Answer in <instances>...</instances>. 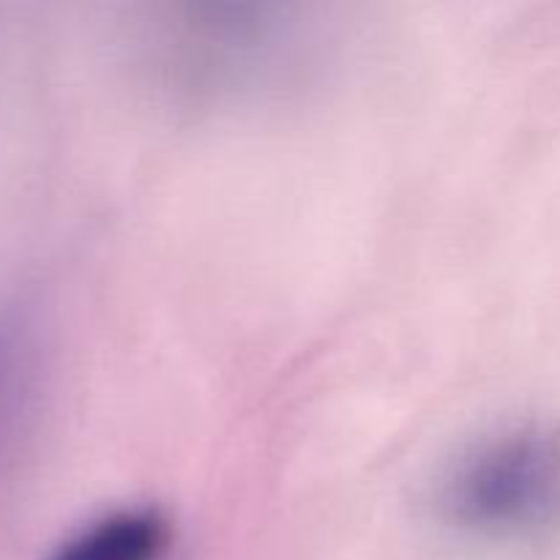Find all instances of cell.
I'll use <instances>...</instances> for the list:
<instances>
[{"label": "cell", "instance_id": "6da1fadb", "mask_svg": "<svg viewBox=\"0 0 560 560\" xmlns=\"http://www.w3.org/2000/svg\"><path fill=\"white\" fill-rule=\"evenodd\" d=\"M435 506L452 528L485 539L558 523L560 430L528 424L481 438L448 465Z\"/></svg>", "mask_w": 560, "mask_h": 560}, {"label": "cell", "instance_id": "3957f363", "mask_svg": "<svg viewBox=\"0 0 560 560\" xmlns=\"http://www.w3.org/2000/svg\"><path fill=\"white\" fill-rule=\"evenodd\" d=\"M20 348L16 339L0 326V441H3L9 421L14 416L16 397H20Z\"/></svg>", "mask_w": 560, "mask_h": 560}, {"label": "cell", "instance_id": "7a4b0ae2", "mask_svg": "<svg viewBox=\"0 0 560 560\" xmlns=\"http://www.w3.org/2000/svg\"><path fill=\"white\" fill-rule=\"evenodd\" d=\"M173 528L162 512L148 506L115 509L63 541L49 560H164Z\"/></svg>", "mask_w": 560, "mask_h": 560}]
</instances>
